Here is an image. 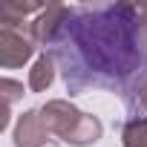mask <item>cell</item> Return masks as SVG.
<instances>
[{
  "label": "cell",
  "mask_w": 147,
  "mask_h": 147,
  "mask_svg": "<svg viewBox=\"0 0 147 147\" xmlns=\"http://www.w3.org/2000/svg\"><path fill=\"white\" fill-rule=\"evenodd\" d=\"M69 95L104 90L127 104L147 90V38L124 3L72 6L46 38Z\"/></svg>",
  "instance_id": "1"
}]
</instances>
